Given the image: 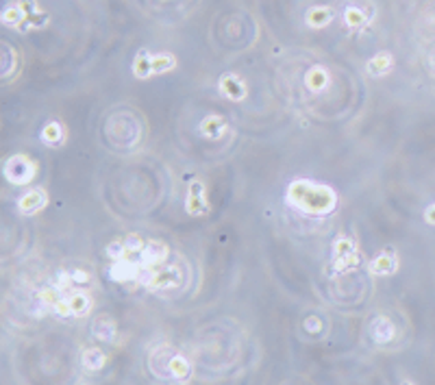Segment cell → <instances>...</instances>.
Returning <instances> with one entry per match:
<instances>
[{
    "mask_svg": "<svg viewBox=\"0 0 435 385\" xmlns=\"http://www.w3.org/2000/svg\"><path fill=\"white\" fill-rule=\"evenodd\" d=\"M287 202L302 213H309V216H327L335 209L337 194L329 185L298 179L287 188Z\"/></svg>",
    "mask_w": 435,
    "mask_h": 385,
    "instance_id": "cell-1",
    "label": "cell"
},
{
    "mask_svg": "<svg viewBox=\"0 0 435 385\" xmlns=\"http://www.w3.org/2000/svg\"><path fill=\"white\" fill-rule=\"evenodd\" d=\"M179 66L177 57H174L172 53H148L146 48H142L135 59H133V66H130V70H133V76L135 78H150L155 74H168L172 72L174 68Z\"/></svg>",
    "mask_w": 435,
    "mask_h": 385,
    "instance_id": "cell-2",
    "label": "cell"
},
{
    "mask_svg": "<svg viewBox=\"0 0 435 385\" xmlns=\"http://www.w3.org/2000/svg\"><path fill=\"white\" fill-rule=\"evenodd\" d=\"M5 179L14 185H26L33 181V177L37 175V163L31 161V157L26 155H14L5 161Z\"/></svg>",
    "mask_w": 435,
    "mask_h": 385,
    "instance_id": "cell-3",
    "label": "cell"
},
{
    "mask_svg": "<svg viewBox=\"0 0 435 385\" xmlns=\"http://www.w3.org/2000/svg\"><path fill=\"white\" fill-rule=\"evenodd\" d=\"M218 90H220V94L233 103H240L246 98L248 94V88H246V83L240 74H233V72H227L222 74L220 78H218Z\"/></svg>",
    "mask_w": 435,
    "mask_h": 385,
    "instance_id": "cell-4",
    "label": "cell"
},
{
    "mask_svg": "<svg viewBox=\"0 0 435 385\" xmlns=\"http://www.w3.org/2000/svg\"><path fill=\"white\" fill-rule=\"evenodd\" d=\"M163 370H165L168 379L177 381V383H185L192 376V364L183 355H179V353H172L170 355V359L163 364Z\"/></svg>",
    "mask_w": 435,
    "mask_h": 385,
    "instance_id": "cell-5",
    "label": "cell"
},
{
    "mask_svg": "<svg viewBox=\"0 0 435 385\" xmlns=\"http://www.w3.org/2000/svg\"><path fill=\"white\" fill-rule=\"evenodd\" d=\"M185 209L190 216H203V213L209 211V200L205 196V185L203 181H192L190 185V192H188V202H185Z\"/></svg>",
    "mask_w": 435,
    "mask_h": 385,
    "instance_id": "cell-6",
    "label": "cell"
},
{
    "mask_svg": "<svg viewBox=\"0 0 435 385\" xmlns=\"http://www.w3.org/2000/svg\"><path fill=\"white\" fill-rule=\"evenodd\" d=\"M368 270L370 274L374 277H389L399 270V260H396V252L394 250H385V252H379L374 260L368 264Z\"/></svg>",
    "mask_w": 435,
    "mask_h": 385,
    "instance_id": "cell-7",
    "label": "cell"
},
{
    "mask_svg": "<svg viewBox=\"0 0 435 385\" xmlns=\"http://www.w3.org/2000/svg\"><path fill=\"white\" fill-rule=\"evenodd\" d=\"M333 20H335V11L329 5H314L307 9V14H304V24L314 31L327 29Z\"/></svg>",
    "mask_w": 435,
    "mask_h": 385,
    "instance_id": "cell-8",
    "label": "cell"
},
{
    "mask_svg": "<svg viewBox=\"0 0 435 385\" xmlns=\"http://www.w3.org/2000/svg\"><path fill=\"white\" fill-rule=\"evenodd\" d=\"M48 198H46V192L41 188H35V190H29L26 194H22V198L18 200V209L22 216H33L37 213L41 207H46Z\"/></svg>",
    "mask_w": 435,
    "mask_h": 385,
    "instance_id": "cell-9",
    "label": "cell"
},
{
    "mask_svg": "<svg viewBox=\"0 0 435 385\" xmlns=\"http://www.w3.org/2000/svg\"><path fill=\"white\" fill-rule=\"evenodd\" d=\"M227 118L220 115V113H209L207 118H203L200 122V135L207 138V140H218V138H222V133L227 131Z\"/></svg>",
    "mask_w": 435,
    "mask_h": 385,
    "instance_id": "cell-10",
    "label": "cell"
},
{
    "mask_svg": "<svg viewBox=\"0 0 435 385\" xmlns=\"http://www.w3.org/2000/svg\"><path fill=\"white\" fill-rule=\"evenodd\" d=\"M39 140L46 144V146H63L66 142V126L57 120H48L46 124L41 126L39 131Z\"/></svg>",
    "mask_w": 435,
    "mask_h": 385,
    "instance_id": "cell-11",
    "label": "cell"
},
{
    "mask_svg": "<svg viewBox=\"0 0 435 385\" xmlns=\"http://www.w3.org/2000/svg\"><path fill=\"white\" fill-rule=\"evenodd\" d=\"M370 335L377 344H387L396 337V327L387 316H379L372 324H370Z\"/></svg>",
    "mask_w": 435,
    "mask_h": 385,
    "instance_id": "cell-12",
    "label": "cell"
},
{
    "mask_svg": "<svg viewBox=\"0 0 435 385\" xmlns=\"http://www.w3.org/2000/svg\"><path fill=\"white\" fill-rule=\"evenodd\" d=\"M329 83H331V74L322 66H314L307 70V74H304V85H307V90H312L316 94L324 92L329 88Z\"/></svg>",
    "mask_w": 435,
    "mask_h": 385,
    "instance_id": "cell-13",
    "label": "cell"
},
{
    "mask_svg": "<svg viewBox=\"0 0 435 385\" xmlns=\"http://www.w3.org/2000/svg\"><path fill=\"white\" fill-rule=\"evenodd\" d=\"M392 68H394V57H392L389 53H377L366 61V72L370 76H383Z\"/></svg>",
    "mask_w": 435,
    "mask_h": 385,
    "instance_id": "cell-14",
    "label": "cell"
},
{
    "mask_svg": "<svg viewBox=\"0 0 435 385\" xmlns=\"http://www.w3.org/2000/svg\"><path fill=\"white\" fill-rule=\"evenodd\" d=\"M370 22L366 9L362 5H351V7H346L344 9V24L348 29H362Z\"/></svg>",
    "mask_w": 435,
    "mask_h": 385,
    "instance_id": "cell-15",
    "label": "cell"
},
{
    "mask_svg": "<svg viewBox=\"0 0 435 385\" xmlns=\"http://www.w3.org/2000/svg\"><path fill=\"white\" fill-rule=\"evenodd\" d=\"M92 331H94V335H96L98 339L111 342V339L116 337V331H118V329H116V322H113L111 316H98V318L94 320Z\"/></svg>",
    "mask_w": 435,
    "mask_h": 385,
    "instance_id": "cell-16",
    "label": "cell"
},
{
    "mask_svg": "<svg viewBox=\"0 0 435 385\" xmlns=\"http://www.w3.org/2000/svg\"><path fill=\"white\" fill-rule=\"evenodd\" d=\"M105 361H107V357H105V353L98 351V349H85L83 355H81L83 368H85V370H92V372L105 368Z\"/></svg>",
    "mask_w": 435,
    "mask_h": 385,
    "instance_id": "cell-17",
    "label": "cell"
},
{
    "mask_svg": "<svg viewBox=\"0 0 435 385\" xmlns=\"http://www.w3.org/2000/svg\"><path fill=\"white\" fill-rule=\"evenodd\" d=\"M424 220H426L429 225H435V202H433L431 207H426V211H424Z\"/></svg>",
    "mask_w": 435,
    "mask_h": 385,
    "instance_id": "cell-18",
    "label": "cell"
},
{
    "mask_svg": "<svg viewBox=\"0 0 435 385\" xmlns=\"http://www.w3.org/2000/svg\"><path fill=\"white\" fill-rule=\"evenodd\" d=\"M401 385H414L411 381H405V383H401Z\"/></svg>",
    "mask_w": 435,
    "mask_h": 385,
    "instance_id": "cell-19",
    "label": "cell"
}]
</instances>
